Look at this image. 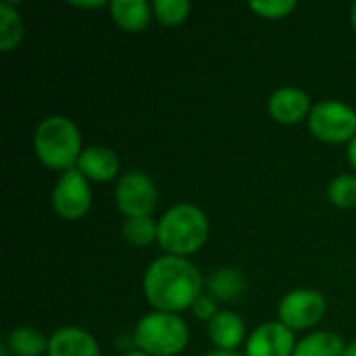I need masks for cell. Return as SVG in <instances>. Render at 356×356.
Here are the masks:
<instances>
[{
    "label": "cell",
    "instance_id": "6da1fadb",
    "mask_svg": "<svg viewBox=\"0 0 356 356\" xmlns=\"http://www.w3.org/2000/svg\"><path fill=\"white\" fill-rule=\"evenodd\" d=\"M202 275L190 259L163 254L154 259L142 277V290L146 302L154 311L184 313L202 294Z\"/></svg>",
    "mask_w": 356,
    "mask_h": 356
},
{
    "label": "cell",
    "instance_id": "7a4b0ae2",
    "mask_svg": "<svg viewBox=\"0 0 356 356\" xmlns=\"http://www.w3.org/2000/svg\"><path fill=\"white\" fill-rule=\"evenodd\" d=\"M209 217L202 209L190 202H179L163 213L159 219V246L165 254L192 257L209 238Z\"/></svg>",
    "mask_w": 356,
    "mask_h": 356
},
{
    "label": "cell",
    "instance_id": "3957f363",
    "mask_svg": "<svg viewBox=\"0 0 356 356\" xmlns=\"http://www.w3.org/2000/svg\"><path fill=\"white\" fill-rule=\"evenodd\" d=\"M33 150L44 167L60 173L71 171L77 167L83 152L81 134L77 125L63 115L46 117L33 134Z\"/></svg>",
    "mask_w": 356,
    "mask_h": 356
},
{
    "label": "cell",
    "instance_id": "277c9868",
    "mask_svg": "<svg viewBox=\"0 0 356 356\" xmlns=\"http://www.w3.org/2000/svg\"><path fill=\"white\" fill-rule=\"evenodd\" d=\"M134 344L150 356L181 355L190 340V330L184 317L175 313L152 311L144 315L134 330Z\"/></svg>",
    "mask_w": 356,
    "mask_h": 356
},
{
    "label": "cell",
    "instance_id": "5b68a950",
    "mask_svg": "<svg viewBox=\"0 0 356 356\" xmlns=\"http://www.w3.org/2000/svg\"><path fill=\"white\" fill-rule=\"evenodd\" d=\"M309 131L325 144H348L356 136V111L342 100H321L309 115Z\"/></svg>",
    "mask_w": 356,
    "mask_h": 356
},
{
    "label": "cell",
    "instance_id": "8992f818",
    "mask_svg": "<svg viewBox=\"0 0 356 356\" xmlns=\"http://www.w3.org/2000/svg\"><path fill=\"white\" fill-rule=\"evenodd\" d=\"M159 202V190L150 175L142 171H127L119 177L115 188V204L125 215L131 217H150Z\"/></svg>",
    "mask_w": 356,
    "mask_h": 356
},
{
    "label": "cell",
    "instance_id": "52a82bcc",
    "mask_svg": "<svg viewBox=\"0 0 356 356\" xmlns=\"http://www.w3.org/2000/svg\"><path fill=\"white\" fill-rule=\"evenodd\" d=\"M327 311L325 296L317 290L298 288L288 292L277 307V321H282L292 332H302L315 327Z\"/></svg>",
    "mask_w": 356,
    "mask_h": 356
},
{
    "label": "cell",
    "instance_id": "ba28073f",
    "mask_svg": "<svg viewBox=\"0 0 356 356\" xmlns=\"http://www.w3.org/2000/svg\"><path fill=\"white\" fill-rule=\"evenodd\" d=\"M50 202L54 213L65 221H77L86 217L92 207V190L88 179L77 169L60 173L58 181L54 184Z\"/></svg>",
    "mask_w": 356,
    "mask_h": 356
},
{
    "label": "cell",
    "instance_id": "9c48e42d",
    "mask_svg": "<svg viewBox=\"0 0 356 356\" xmlns=\"http://www.w3.org/2000/svg\"><path fill=\"white\" fill-rule=\"evenodd\" d=\"M296 344L294 332L282 321H267L248 336L244 356H292Z\"/></svg>",
    "mask_w": 356,
    "mask_h": 356
},
{
    "label": "cell",
    "instance_id": "30bf717a",
    "mask_svg": "<svg viewBox=\"0 0 356 356\" xmlns=\"http://www.w3.org/2000/svg\"><path fill=\"white\" fill-rule=\"evenodd\" d=\"M313 106L315 104L311 102L309 94L305 90L292 88V86L275 90L267 102L269 117L282 125H296V123L309 119Z\"/></svg>",
    "mask_w": 356,
    "mask_h": 356
},
{
    "label": "cell",
    "instance_id": "8fae6325",
    "mask_svg": "<svg viewBox=\"0 0 356 356\" xmlns=\"http://www.w3.org/2000/svg\"><path fill=\"white\" fill-rule=\"evenodd\" d=\"M48 356H102V353L90 332L67 325L50 336Z\"/></svg>",
    "mask_w": 356,
    "mask_h": 356
},
{
    "label": "cell",
    "instance_id": "7c38bea8",
    "mask_svg": "<svg viewBox=\"0 0 356 356\" xmlns=\"http://www.w3.org/2000/svg\"><path fill=\"white\" fill-rule=\"evenodd\" d=\"M75 169L88 181L106 184L113 181L119 173V156L108 146H88L83 148Z\"/></svg>",
    "mask_w": 356,
    "mask_h": 356
},
{
    "label": "cell",
    "instance_id": "4fadbf2b",
    "mask_svg": "<svg viewBox=\"0 0 356 356\" xmlns=\"http://www.w3.org/2000/svg\"><path fill=\"white\" fill-rule=\"evenodd\" d=\"M207 334L215 350H236L246 338L244 319L234 311H219L207 325Z\"/></svg>",
    "mask_w": 356,
    "mask_h": 356
},
{
    "label": "cell",
    "instance_id": "5bb4252c",
    "mask_svg": "<svg viewBox=\"0 0 356 356\" xmlns=\"http://www.w3.org/2000/svg\"><path fill=\"white\" fill-rule=\"evenodd\" d=\"M108 13L115 25L131 33L144 31L154 17L152 4L146 0H113L108 2Z\"/></svg>",
    "mask_w": 356,
    "mask_h": 356
},
{
    "label": "cell",
    "instance_id": "9a60e30c",
    "mask_svg": "<svg viewBox=\"0 0 356 356\" xmlns=\"http://www.w3.org/2000/svg\"><path fill=\"white\" fill-rule=\"evenodd\" d=\"M207 290V294H211L217 302L236 300L246 290V275L236 267H223L209 277Z\"/></svg>",
    "mask_w": 356,
    "mask_h": 356
},
{
    "label": "cell",
    "instance_id": "2e32d148",
    "mask_svg": "<svg viewBox=\"0 0 356 356\" xmlns=\"http://www.w3.org/2000/svg\"><path fill=\"white\" fill-rule=\"evenodd\" d=\"M346 342L336 332L307 334L294 348L292 356H344Z\"/></svg>",
    "mask_w": 356,
    "mask_h": 356
},
{
    "label": "cell",
    "instance_id": "e0dca14e",
    "mask_svg": "<svg viewBox=\"0 0 356 356\" xmlns=\"http://www.w3.org/2000/svg\"><path fill=\"white\" fill-rule=\"evenodd\" d=\"M48 342L50 338L40 330L21 325L6 336V350H10L13 356H42L48 355Z\"/></svg>",
    "mask_w": 356,
    "mask_h": 356
},
{
    "label": "cell",
    "instance_id": "ac0fdd59",
    "mask_svg": "<svg viewBox=\"0 0 356 356\" xmlns=\"http://www.w3.org/2000/svg\"><path fill=\"white\" fill-rule=\"evenodd\" d=\"M23 40V21L10 2H0V50L10 52Z\"/></svg>",
    "mask_w": 356,
    "mask_h": 356
},
{
    "label": "cell",
    "instance_id": "d6986e66",
    "mask_svg": "<svg viewBox=\"0 0 356 356\" xmlns=\"http://www.w3.org/2000/svg\"><path fill=\"white\" fill-rule=\"evenodd\" d=\"M123 238L127 244L146 248L159 242V221L152 217H131L123 223Z\"/></svg>",
    "mask_w": 356,
    "mask_h": 356
},
{
    "label": "cell",
    "instance_id": "ffe728a7",
    "mask_svg": "<svg viewBox=\"0 0 356 356\" xmlns=\"http://www.w3.org/2000/svg\"><path fill=\"white\" fill-rule=\"evenodd\" d=\"M190 2L188 0H154L152 2V15L163 27H177L181 25L190 15Z\"/></svg>",
    "mask_w": 356,
    "mask_h": 356
},
{
    "label": "cell",
    "instance_id": "44dd1931",
    "mask_svg": "<svg viewBox=\"0 0 356 356\" xmlns=\"http://www.w3.org/2000/svg\"><path fill=\"white\" fill-rule=\"evenodd\" d=\"M327 198L338 209L356 207V175H338L327 186Z\"/></svg>",
    "mask_w": 356,
    "mask_h": 356
},
{
    "label": "cell",
    "instance_id": "7402d4cb",
    "mask_svg": "<svg viewBox=\"0 0 356 356\" xmlns=\"http://www.w3.org/2000/svg\"><path fill=\"white\" fill-rule=\"evenodd\" d=\"M248 6L259 17L269 19V21H277V19L290 17L296 10L298 4L294 0H252Z\"/></svg>",
    "mask_w": 356,
    "mask_h": 356
},
{
    "label": "cell",
    "instance_id": "603a6c76",
    "mask_svg": "<svg viewBox=\"0 0 356 356\" xmlns=\"http://www.w3.org/2000/svg\"><path fill=\"white\" fill-rule=\"evenodd\" d=\"M192 313H194V317L196 319H200V321H211L217 313H219V309H217V300L211 296V294H200L198 296V300L192 305V309H190Z\"/></svg>",
    "mask_w": 356,
    "mask_h": 356
},
{
    "label": "cell",
    "instance_id": "cb8c5ba5",
    "mask_svg": "<svg viewBox=\"0 0 356 356\" xmlns=\"http://www.w3.org/2000/svg\"><path fill=\"white\" fill-rule=\"evenodd\" d=\"M71 4H73L75 8H83V10H86V8H102L106 2H104V0H92V2H79V0H73Z\"/></svg>",
    "mask_w": 356,
    "mask_h": 356
},
{
    "label": "cell",
    "instance_id": "d4e9b609",
    "mask_svg": "<svg viewBox=\"0 0 356 356\" xmlns=\"http://www.w3.org/2000/svg\"><path fill=\"white\" fill-rule=\"evenodd\" d=\"M346 156H348V163H350V167H355L356 169V136L348 142V150H346Z\"/></svg>",
    "mask_w": 356,
    "mask_h": 356
},
{
    "label": "cell",
    "instance_id": "484cf974",
    "mask_svg": "<svg viewBox=\"0 0 356 356\" xmlns=\"http://www.w3.org/2000/svg\"><path fill=\"white\" fill-rule=\"evenodd\" d=\"M204 356H244V355H240V353H236V350H211V353H207Z\"/></svg>",
    "mask_w": 356,
    "mask_h": 356
},
{
    "label": "cell",
    "instance_id": "4316f807",
    "mask_svg": "<svg viewBox=\"0 0 356 356\" xmlns=\"http://www.w3.org/2000/svg\"><path fill=\"white\" fill-rule=\"evenodd\" d=\"M344 356H356V340L346 344V350H344Z\"/></svg>",
    "mask_w": 356,
    "mask_h": 356
},
{
    "label": "cell",
    "instance_id": "83f0119b",
    "mask_svg": "<svg viewBox=\"0 0 356 356\" xmlns=\"http://www.w3.org/2000/svg\"><path fill=\"white\" fill-rule=\"evenodd\" d=\"M350 23H353V27H355L356 31V2L353 4V8H350Z\"/></svg>",
    "mask_w": 356,
    "mask_h": 356
},
{
    "label": "cell",
    "instance_id": "f1b7e54d",
    "mask_svg": "<svg viewBox=\"0 0 356 356\" xmlns=\"http://www.w3.org/2000/svg\"><path fill=\"white\" fill-rule=\"evenodd\" d=\"M123 356H150V355H146V353H142V350H138V348H136V350H127Z\"/></svg>",
    "mask_w": 356,
    "mask_h": 356
}]
</instances>
